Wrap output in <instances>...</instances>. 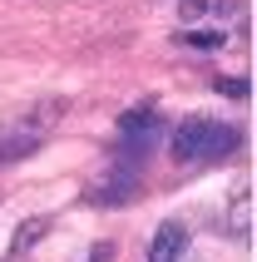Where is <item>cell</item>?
Listing matches in <instances>:
<instances>
[{
  "instance_id": "obj_7",
  "label": "cell",
  "mask_w": 257,
  "mask_h": 262,
  "mask_svg": "<svg viewBox=\"0 0 257 262\" xmlns=\"http://www.w3.org/2000/svg\"><path fill=\"white\" fill-rule=\"evenodd\" d=\"M45 233H50V218H25L20 228H15V237H10V252H5V262H20L35 243H45Z\"/></svg>"
},
{
  "instance_id": "obj_6",
  "label": "cell",
  "mask_w": 257,
  "mask_h": 262,
  "mask_svg": "<svg viewBox=\"0 0 257 262\" xmlns=\"http://www.w3.org/2000/svg\"><path fill=\"white\" fill-rule=\"evenodd\" d=\"M243 0H183L178 15H183V25H198V20H223L228 25V15H238Z\"/></svg>"
},
{
  "instance_id": "obj_9",
  "label": "cell",
  "mask_w": 257,
  "mask_h": 262,
  "mask_svg": "<svg viewBox=\"0 0 257 262\" xmlns=\"http://www.w3.org/2000/svg\"><path fill=\"white\" fill-rule=\"evenodd\" d=\"M213 89H218V94H228V99H247V94H252V84H247V79H228V74H223V79H213Z\"/></svg>"
},
{
  "instance_id": "obj_2",
  "label": "cell",
  "mask_w": 257,
  "mask_h": 262,
  "mask_svg": "<svg viewBox=\"0 0 257 262\" xmlns=\"http://www.w3.org/2000/svg\"><path fill=\"white\" fill-rule=\"evenodd\" d=\"M158 139H163V119H158L154 104H134L128 114H119V139H114V159L119 163H139L158 148Z\"/></svg>"
},
{
  "instance_id": "obj_10",
  "label": "cell",
  "mask_w": 257,
  "mask_h": 262,
  "mask_svg": "<svg viewBox=\"0 0 257 262\" xmlns=\"http://www.w3.org/2000/svg\"><path fill=\"white\" fill-rule=\"evenodd\" d=\"M84 262H114V243H94V252Z\"/></svg>"
},
{
  "instance_id": "obj_8",
  "label": "cell",
  "mask_w": 257,
  "mask_h": 262,
  "mask_svg": "<svg viewBox=\"0 0 257 262\" xmlns=\"http://www.w3.org/2000/svg\"><path fill=\"white\" fill-rule=\"evenodd\" d=\"M178 45H198V50H223V45H228V25H223V30H178Z\"/></svg>"
},
{
  "instance_id": "obj_5",
  "label": "cell",
  "mask_w": 257,
  "mask_h": 262,
  "mask_svg": "<svg viewBox=\"0 0 257 262\" xmlns=\"http://www.w3.org/2000/svg\"><path fill=\"white\" fill-rule=\"evenodd\" d=\"M148 262H188V228L183 223H163L148 243Z\"/></svg>"
},
{
  "instance_id": "obj_3",
  "label": "cell",
  "mask_w": 257,
  "mask_h": 262,
  "mask_svg": "<svg viewBox=\"0 0 257 262\" xmlns=\"http://www.w3.org/2000/svg\"><path fill=\"white\" fill-rule=\"evenodd\" d=\"M139 183H143V168L139 163H109V173L104 178H94V183H89V203L94 208H124V203H134V198H139Z\"/></svg>"
},
{
  "instance_id": "obj_1",
  "label": "cell",
  "mask_w": 257,
  "mask_h": 262,
  "mask_svg": "<svg viewBox=\"0 0 257 262\" xmlns=\"http://www.w3.org/2000/svg\"><path fill=\"white\" fill-rule=\"evenodd\" d=\"M243 148V129H232L223 119H183L168 139V154L178 163H223Z\"/></svg>"
},
{
  "instance_id": "obj_4",
  "label": "cell",
  "mask_w": 257,
  "mask_h": 262,
  "mask_svg": "<svg viewBox=\"0 0 257 262\" xmlns=\"http://www.w3.org/2000/svg\"><path fill=\"white\" fill-rule=\"evenodd\" d=\"M40 144H45V134L25 129V124H10V129H0V168L35 159V154H40Z\"/></svg>"
}]
</instances>
